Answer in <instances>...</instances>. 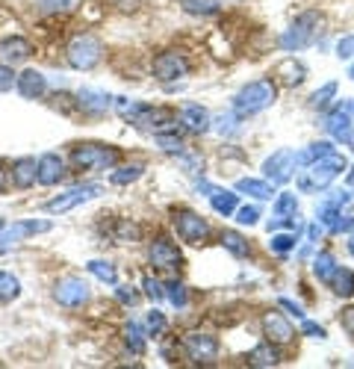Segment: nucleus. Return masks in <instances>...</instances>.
Wrapping results in <instances>:
<instances>
[{
	"label": "nucleus",
	"mask_w": 354,
	"mask_h": 369,
	"mask_svg": "<svg viewBox=\"0 0 354 369\" xmlns=\"http://www.w3.org/2000/svg\"><path fill=\"white\" fill-rule=\"evenodd\" d=\"M142 171H145V166H121V168H116L112 171V183H116V187H128V183H133V180H139L142 178Z\"/></svg>",
	"instance_id": "obj_35"
},
{
	"label": "nucleus",
	"mask_w": 354,
	"mask_h": 369,
	"mask_svg": "<svg viewBox=\"0 0 354 369\" xmlns=\"http://www.w3.org/2000/svg\"><path fill=\"white\" fill-rule=\"evenodd\" d=\"M15 86H18L21 97H27V101H39V97L47 92V77H45L42 71L27 68L21 77H15Z\"/></svg>",
	"instance_id": "obj_19"
},
{
	"label": "nucleus",
	"mask_w": 354,
	"mask_h": 369,
	"mask_svg": "<svg viewBox=\"0 0 354 369\" xmlns=\"http://www.w3.org/2000/svg\"><path fill=\"white\" fill-rule=\"evenodd\" d=\"M118 163V148L109 145H77L71 151V166L77 171H95V168H112Z\"/></svg>",
	"instance_id": "obj_4"
},
{
	"label": "nucleus",
	"mask_w": 354,
	"mask_h": 369,
	"mask_svg": "<svg viewBox=\"0 0 354 369\" xmlns=\"http://www.w3.org/2000/svg\"><path fill=\"white\" fill-rule=\"evenodd\" d=\"M118 299L124 304H136L139 301V292H133V287H118Z\"/></svg>",
	"instance_id": "obj_55"
},
{
	"label": "nucleus",
	"mask_w": 354,
	"mask_h": 369,
	"mask_svg": "<svg viewBox=\"0 0 354 369\" xmlns=\"http://www.w3.org/2000/svg\"><path fill=\"white\" fill-rule=\"evenodd\" d=\"M295 242H298V230H289V233H277V237H272L269 242V249L275 254H289L295 249Z\"/></svg>",
	"instance_id": "obj_38"
},
{
	"label": "nucleus",
	"mask_w": 354,
	"mask_h": 369,
	"mask_svg": "<svg viewBox=\"0 0 354 369\" xmlns=\"http://www.w3.org/2000/svg\"><path fill=\"white\" fill-rule=\"evenodd\" d=\"M12 86H15V74L9 65H0V92H9Z\"/></svg>",
	"instance_id": "obj_51"
},
{
	"label": "nucleus",
	"mask_w": 354,
	"mask_h": 369,
	"mask_svg": "<svg viewBox=\"0 0 354 369\" xmlns=\"http://www.w3.org/2000/svg\"><path fill=\"white\" fill-rule=\"evenodd\" d=\"M148 263L157 269V272H177L183 266V254L177 251V245L169 237H157L148 245Z\"/></svg>",
	"instance_id": "obj_8"
},
{
	"label": "nucleus",
	"mask_w": 354,
	"mask_h": 369,
	"mask_svg": "<svg viewBox=\"0 0 354 369\" xmlns=\"http://www.w3.org/2000/svg\"><path fill=\"white\" fill-rule=\"evenodd\" d=\"M183 352L189 354V361L198 366H213L219 361V340L213 334H201V331H192V334L183 337Z\"/></svg>",
	"instance_id": "obj_6"
},
{
	"label": "nucleus",
	"mask_w": 354,
	"mask_h": 369,
	"mask_svg": "<svg viewBox=\"0 0 354 369\" xmlns=\"http://www.w3.org/2000/svg\"><path fill=\"white\" fill-rule=\"evenodd\" d=\"M339 325H343L346 334H351V337H354V307H346V311L339 313Z\"/></svg>",
	"instance_id": "obj_52"
},
{
	"label": "nucleus",
	"mask_w": 354,
	"mask_h": 369,
	"mask_svg": "<svg viewBox=\"0 0 354 369\" xmlns=\"http://www.w3.org/2000/svg\"><path fill=\"white\" fill-rule=\"evenodd\" d=\"M6 187H9V175L3 171V166H0V195L6 192Z\"/></svg>",
	"instance_id": "obj_57"
},
{
	"label": "nucleus",
	"mask_w": 354,
	"mask_h": 369,
	"mask_svg": "<svg viewBox=\"0 0 354 369\" xmlns=\"http://www.w3.org/2000/svg\"><path fill=\"white\" fill-rule=\"evenodd\" d=\"M351 201L348 192H334L331 198H328L322 207H319V221H325V225H334V221L343 216V207Z\"/></svg>",
	"instance_id": "obj_25"
},
{
	"label": "nucleus",
	"mask_w": 354,
	"mask_h": 369,
	"mask_svg": "<svg viewBox=\"0 0 354 369\" xmlns=\"http://www.w3.org/2000/svg\"><path fill=\"white\" fill-rule=\"evenodd\" d=\"M142 287H145V295H148L151 301H162V299H166V287H162L160 281H154L151 275L142 281Z\"/></svg>",
	"instance_id": "obj_45"
},
{
	"label": "nucleus",
	"mask_w": 354,
	"mask_h": 369,
	"mask_svg": "<svg viewBox=\"0 0 354 369\" xmlns=\"http://www.w3.org/2000/svg\"><path fill=\"white\" fill-rule=\"evenodd\" d=\"M331 287L337 295H343V299H351L354 295V272L351 269H343V266H337V272H334V278H331Z\"/></svg>",
	"instance_id": "obj_30"
},
{
	"label": "nucleus",
	"mask_w": 354,
	"mask_h": 369,
	"mask_svg": "<svg viewBox=\"0 0 354 369\" xmlns=\"http://www.w3.org/2000/svg\"><path fill=\"white\" fill-rule=\"evenodd\" d=\"M343 168H346V159L334 151V154H328V157L316 159V163L301 168L298 178H295V187L301 192H307V195L322 192V189H328L337 180V175H343Z\"/></svg>",
	"instance_id": "obj_1"
},
{
	"label": "nucleus",
	"mask_w": 354,
	"mask_h": 369,
	"mask_svg": "<svg viewBox=\"0 0 354 369\" xmlns=\"http://www.w3.org/2000/svg\"><path fill=\"white\" fill-rule=\"evenodd\" d=\"M171 121H174V113H171V109L142 104V107H139V113L130 118V125H136L139 130H157V127H162V125H171Z\"/></svg>",
	"instance_id": "obj_17"
},
{
	"label": "nucleus",
	"mask_w": 354,
	"mask_h": 369,
	"mask_svg": "<svg viewBox=\"0 0 354 369\" xmlns=\"http://www.w3.org/2000/svg\"><path fill=\"white\" fill-rule=\"evenodd\" d=\"M54 299L62 307H80L88 301V284L83 278H62L54 290Z\"/></svg>",
	"instance_id": "obj_13"
},
{
	"label": "nucleus",
	"mask_w": 354,
	"mask_h": 369,
	"mask_svg": "<svg viewBox=\"0 0 354 369\" xmlns=\"http://www.w3.org/2000/svg\"><path fill=\"white\" fill-rule=\"evenodd\" d=\"M189 15H216L219 0H180Z\"/></svg>",
	"instance_id": "obj_36"
},
{
	"label": "nucleus",
	"mask_w": 354,
	"mask_h": 369,
	"mask_svg": "<svg viewBox=\"0 0 354 369\" xmlns=\"http://www.w3.org/2000/svg\"><path fill=\"white\" fill-rule=\"evenodd\" d=\"M260 328H263V337L269 340V343H277V346H284V343H293V337H295L293 322H289L284 313H277V311L263 313Z\"/></svg>",
	"instance_id": "obj_12"
},
{
	"label": "nucleus",
	"mask_w": 354,
	"mask_h": 369,
	"mask_svg": "<svg viewBox=\"0 0 354 369\" xmlns=\"http://www.w3.org/2000/svg\"><path fill=\"white\" fill-rule=\"evenodd\" d=\"M222 245H224V249L227 251H231L233 257H248V240L243 237V233H239V230H224L222 233Z\"/></svg>",
	"instance_id": "obj_33"
},
{
	"label": "nucleus",
	"mask_w": 354,
	"mask_h": 369,
	"mask_svg": "<svg viewBox=\"0 0 354 369\" xmlns=\"http://www.w3.org/2000/svg\"><path fill=\"white\" fill-rule=\"evenodd\" d=\"M319 233H322V225H310V228H307V240L316 242V240H319Z\"/></svg>",
	"instance_id": "obj_56"
},
{
	"label": "nucleus",
	"mask_w": 354,
	"mask_h": 369,
	"mask_svg": "<svg viewBox=\"0 0 354 369\" xmlns=\"http://www.w3.org/2000/svg\"><path fill=\"white\" fill-rule=\"evenodd\" d=\"M305 80H307V68H305V63H298L293 56L275 65V83L286 86V89H295V86H301Z\"/></svg>",
	"instance_id": "obj_18"
},
{
	"label": "nucleus",
	"mask_w": 354,
	"mask_h": 369,
	"mask_svg": "<svg viewBox=\"0 0 354 369\" xmlns=\"http://www.w3.org/2000/svg\"><path fill=\"white\" fill-rule=\"evenodd\" d=\"M295 210H298V198H295V192H281V195L275 198V216L286 219V216H295Z\"/></svg>",
	"instance_id": "obj_37"
},
{
	"label": "nucleus",
	"mask_w": 354,
	"mask_h": 369,
	"mask_svg": "<svg viewBox=\"0 0 354 369\" xmlns=\"http://www.w3.org/2000/svg\"><path fill=\"white\" fill-rule=\"evenodd\" d=\"M47 230H50V221H45V219H27V221H12V225H3V228H0V254L15 249L24 237L47 233Z\"/></svg>",
	"instance_id": "obj_9"
},
{
	"label": "nucleus",
	"mask_w": 354,
	"mask_h": 369,
	"mask_svg": "<svg viewBox=\"0 0 354 369\" xmlns=\"http://www.w3.org/2000/svg\"><path fill=\"white\" fill-rule=\"evenodd\" d=\"M109 240L116 242V245H124V242H136V240H139V228L133 225L130 219H118L116 225H112V230H109Z\"/></svg>",
	"instance_id": "obj_31"
},
{
	"label": "nucleus",
	"mask_w": 354,
	"mask_h": 369,
	"mask_svg": "<svg viewBox=\"0 0 354 369\" xmlns=\"http://www.w3.org/2000/svg\"><path fill=\"white\" fill-rule=\"evenodd\" d=\"M277 304H281V307H284V311H289V313H293V316H298V319H305V307H301V304H295L293 299H281V301H277Z\"/></svg>",
	"instance_id": "obj_53"
},
{
	"label": "nucleus",
	"mask_w": 354,
	"mask_h": 369,
	"mask_svg": "<svg viewBox=\"0 0 354 369\" xmlns=\"http://www.w3.org/2000/svg\"><path fill=\"white\" fill-rule=\"evenodd\" d=\"M177 157H180V166L189 175H201V171H204V159L201 157H186V154H177Z\"/></svg>",
	"instance_id": "obj_49"
},
{
	"label": "nucleus",
	"mask_w": 354,
	"mask_h": 369,
	"mask_svg": "<svg viewBox=\"0 0 354 369\" xmlns=\"http://www.w3.org/2000/svg\"><path fill=\"white\" fill-rule=\"evenodd\" d=\"M157 145H160V151H166V154H183L186 151V145H183V139L180 136H174V133H157V139H154Z\"/></svg>",
	"instance_id": "obj_39"
},
{
	"label": "nucleus",
	"mask_w": 354,
	"mask_h": 369,
	"mask_svg": "<svg viewBox=\"0 0 354 369\" xmlns=\"http://www.w3.org/2000/svg\"><path fill=\"white\" fill-rule=\"evenodd\" d=\"M351 228H354V216H339L334 225H331L334 233H343V230H351Z\"/></svg>",
	"instance_id": "obj_54"
},
{
	"label": "nucleus",
	"mask_w": 354,
	"mask_h": 369,
	"mask_svg": "<svg viewBox=\"0 0 354 369\" xmlns=\"http://www.w3.org/2000/svg\"><path fill=\"white\" fill-rule=\"evenodd\" d=\"M66 178V159L59 154H42L36 159V183L42 187H56Z\"/></svg>",
	"instance_id": "obj_14"
},
{
	"label": "nucleus",
	"mask_w": 354,
	"mask_h": 369,
	"mask_svg": "<svg viewBox=\"0 0 354 369\" xmlns=\"http://www.w3.org/2000/svg\"><path fill=\"white\" fill-rule=\"evenodd\" d=\"M319 27H322V18L319 12H301V15L289 24V30L281 36V47L284 51H305L316 42V36H319Z\"/></svg>",
	"instance_id": "obj_3"
},
{
	"label": "nucleus",
	"mask_w": 354,
	"mask_h": 369,
	"mask_svg": "<svg viewBox=\"0 0 354 369\" xmlns=\"http://www.w3.org/2000/svg\"><path fill=\"white\" fill-rule=\"evenodd\" d=\"M348 77H351V80H354V63H351V68H348Z\"/></svg>",
	"instance_id": "obj_59"
},
{
	"label": "nucleus",
	"mask_w": 354,
	"mask_h": 369,
	"mask_svg": "<svg viewBox=\"0 0 354 369\" xmlns=\"http://www.w3.org/2000/svg\"><path fill=\"white\" fill-rule=\"evenodd\" d=\"M145 325H148V331H151V337L166 334V316H162L160 311H151L148 319H145Z\"/></svg>",
	"instance_id": "obj_44"
},
{
	"label": "nucleus",
	"mask_w": 354,
	"mask_h": 369,
	"mask_svg": "<svg viewBox=\"0 0 354 369\" xmlns=\"http://www.w3.org/2000/svg\"><path fill=\"white\" fill-rule=\"evenodd\" d=\"M0 228H3V221H0Z\"/></svg>",
	"instance_id": "obj_60"
},
{
	"label": "nucleus",
	"mask_w": 354,
	"mask_h": 369,
	"mask_svg": "<svg viewBox=\"0 0 354 369\" xmlns=\"http://www.w3.org/2000/svg\"><path fill=\"white\" fill-rule=\"evenodd\" d=\"M124 334H128L124 340H128V349H130L133 354H142V352H145V334H142V325H139V322H130Z\"/></svg>",
	"instance_id": "obj_40"
},
{
	"label": "nucleus",
	"mask_w": 354,
	"mask_h": 369,
	"mask_svg": "<svg viewBox=\"0 0 354 369\" xmlns=\"http://www.w3.org/2000/svg\"><path fill=\"white\" fill-rule=\"evenodd\" d=\"M100 192H104V187H98V183L74 187V189H68V192L56 195V198H50V201L45 204V210H47V213H68V210H74V207H80V204H86V201L98 198Z\"/></svg>",
	"instance_id": "obj_10"
},
{
	"label": "nucleus",
	"mask_w": 354,
	"mask_h": 369,
	"mask_svg": "<svg viewBox=\"0 0 354 369\" xmlns=\"http://www.w3.org/2000/svg\"><path fill=\"white\" fill-rule=\"evenodd\" d=\"M236 192H245V195H254V198H260V201H269L275 195V183L257 180V178H243L236 183Z\"/></svg>",
	"instance_id": "obj_27"
},
{
	"label": "nucleus",
	"mask_w": 354,
	"mask_h": 369,
	"mask_svg": "<svg viewBox=\"0 0 354 369\" xmlns=\"http://www.w3.org/2000/svg\"><path fill=\"white\" fill-rule=\"evenodd\" d=\"M171 221H174L177 237H180L183 242H189V245H201V242H204V240L210 237L207 219H204V216H198L195 210H174Z\"/></svg>",
	"instance_id": "obj_7"
},
{
	"label": "nucleus",
	"mask_w": 354,
	"mask_h": 369,
	"mask_svg": "<svg viewBox=\"0 0 354 369\" xmlns=\"http://www.w3.org/2000/svg\"><path fill=\"white\" fill-rule=\"evenodd\" d=\"M348 254L354 257V228H351V233H348Z\"/></svg>",
	"instance_id": "obj_58"
},
{
	"label": "nucleus",
	"mask_w": 354,
	"mask_h": 369,
	"mask_svg": "<svg viewBox=\"0 0 354 369\" xmlns=\"http://www.w3.org/2000/svg\"><path fill=\"white\" fill-rule=\"evenodd\" d=\"M80 107L86 109V113H107L109 104H112V97L104 95V92H92V89H83L80 95Z\"/></svg>",
	"instance_id": "obj_29"
},
{
	"label": "nucleus",
	"mask_w": 354,
	"mask_h": 369,
	"mask_svg": "<svg viewBox=\"0 0 354 369\" xmlns=\"http://www.w3.org/2000/svg\"><path fill=\"white\" fill-rule=\"evenodd\" d=\"M293 151L289 148H281V151H275L269 159L263 163V171H266V178H269L272 183H286L289 178H293Z\"/></svg>",
	"instance_id": "obj_16"
},
{
	"label": "nucleus",
	"mask_w": 354,
	"mask_h": 369,
	"mask_svg": "<svg viewBox=\"0 0 354 369\" xmlns=\"http://www.w3.org/2000/svg\"><path fill=\"white\" fill-rule=\"evenodd\" d=\"M166 299L174 304V307H186V287L180 284V281H166Z\"/></svg>",
	"instance_id": "obj_42"
},
{
	"label": "nucleus",
	"mask_w": 354,
	"mask_h": 369,
	"mask_svg": "<svg viewBox=\"0 0 354 369\" xmlns=\"http://www.w3.org/2000/svg\"><path fill=\"white\" fill-rule=\"evenodd\" d=\"M139 107H142V104H139V101H130V97H116V109H118V116H121V118H128V121L139 113Z\"/></svg>",
	"instance_id": "obj_46"
},
{
	"label": "nucleus",
	"mask_w": 354,
	"mask_h": 369,
	"mask_svg": "<svg viewBox=\"0 0 354 369\" xmlns=\"http://www.w3.org/2000/svg\"><path fill=\"white\" fill-rule=\"evenodd\" d=\"M337 272V257L331 251H319L313 257V275L322 281V284H331V278Z\"/></svg>",
	"instance_id": "obj_28"
},
{
	"label": "nucleus",
	"mask_w": 354,
	"mask_h": 369,
	"mask_svg": "<svg viewBox=\"0 0 354 369\" xmlns=\"http://www.w3.org/2000/svg\"><path fill=\"white\" fill-rule=\"evenodd\" d=\"M180 125L189 130V133H207L210 125H213V118L204 107H198V104H189L180 109Z\"/></svg>",
	"instance_id": "obj_21"
},
{
	"label": "nucleus",
	"mask_w": 354,
	"mask_h": 369,
	"mask_svg": "<svg viewBox=\"0 0 354 369\" xmlns=\"http://www.w3.org/2000/svg\"><path fill=\"white\" fill-rule=\"evenodd\" d=\"M337 56L339 59H354V33L343 36V39L337 42Z\"/></svg>",
	"instance_id": "obj_48"
},
{
	"label": "nucleus",
	"mask_w": 354,
	"mask_h": 369,
	"mask_svg": "<svg viewBox=\"0 0 354 369\" xmlns=\"http://www.w3.org/2000/svg\"><path fill=\"white\" fill-rule=\"evenodd\" d=\"M198 189L207 192V198L213 204V210L219 216H231L236 213V204H239V195L231 192V189H219V187H210V183H198Z\"/></svg>",
	"instance_id": "obj_20"
},
{
	"label": "nucleus",
	"mask_w": 354,
	"mask_h": 369,
	"mask_svg": "<svg viewBox=\"0 0 354 369\" xmlns=\"http://www.w3.org/2000/svg\"><path fill=\"white\" fill-rule=\"evenodd\" d=\"M257 219H260V207L254 204H245V207H236V221L239 225H257Z\"/></svg>",
	"instance_id": "obj_43"
},
{
	"label": "nucleus",
	"mask_w": 354,
	"mask_h": 369,
	"mask_svg": "<svg viewBox=\"0 0 354 369\" xmlns=\"http://www.w3.org/2000/svg\"><path fill=\"white\" fill-rule=\"evenodd\" d=\"M88 275H95L98 281H104V284L109 287H116L118 284V272H116V266L107 263V260H88Z\"/></svg>",
	"instance_id": "obj_32"
},
{
	"label": "nucleus",
	"mask_w": 354,
	"mask_h": 369,
	"mask_svg": "<svg viewBox=\"0 0 354 369\" xmlns=\"http://www.w3.org/2000/svg\"><path fill=\"white\" fill-rule=\"evenodd\" d=\"M328 154H334V145L331 142H313V145L305 148V151H295L293 154V163H295V168H305V166L316 163V159H322Z\"/></svg>",
	"instance_id": "obj_26"
},
{
	"label": "nucleus",
	"mask_w": 354,
	"mask_h": 369,
	"mask_svg": "<svg viewBox=\"0 0 354 369\" xmlns=\"http://www.w3.org/2000/svg\"><path fill=\"white\" fill-rule=\"evenodd\" d=\"M277 97V89H275V80H254L243 86L233 97V113L239 118H248V116H257L263 109H269Z\"/></svg>",
	"instance_id": "obj_2"
},
{
	"label": "nucleus",
	"mask_w": 354,
	"mask_h": 369,
	"mask_svg": "<svg viewBox=\"0 0 354 369\" xmlns=\"http://www.w3.org/2000/svg\"><path fill=\"white\" fill-rule=\"evenodd\" d=\"M21 295V281L12 272H0V301H15Z\"/></svg>",
	"instance_id": "obj_34"
},
{
	"label": "nucleus",
	"mask_w": 354,
	"mask_h": 369,
	"mask_svg": "<svg viewBox=\"0 0 354 369\" xmlns=\"http://www.w3.org/2000/svg\"><path fill=\"white\" fill-rule=\"evenodd\" d=\"M68 65L77 68V71H92L98 63H100V54H104V47H100V42L95 39V36L88 33H80L74 36V39L68 42Z\"/></svg>",
	"instance_id": "obj_5"
},
{
	"label": "nucleus",
	"mask_w": 354,
	"mask_h": 369,
	"mask_svg": "<svg viewBox=\"0 0 354 369\" xmlns=\"http://www.w3.org/2000/svg\"><path fill=\"white\" fill-rule=\"evenodd\" d=\"M325 130L331 133L337 142H343L348 148H354V121H351V113L346 107H337L334 113H328L325 118Z\"/></svg>",
	"instance_id": "obj_15"
},
{
	"label": "nucleus",
	"mask_w": 354,
	"mask_h": 369,
	"mask_svg": "<svg viewBox=\"0 0 354 369\" xmlns=\"http://www.w3.org/2000/svg\"><path fill=\"white\" fill-rule=\"evenodd\" d=\"M12 183H15L18 189H30L36 183V159L33 157L15 159V166H12Z\"/></svg>",
	"instance_id": "obj_23"
},
{
	"label": "nucleus",
	"mask_w": 354,
	"mask_h": 369,
	"mask_svg": "<svg viewBox=\"0 0 354 369\" xmlns=\"http://www.w3.org/2000/svg\"><path fill=\"white\" fill-rule=\"evenodd\" d=\"M189 74V63H186V56L183 54H177V51H166V54H160L154 59V77L160 83H174V80H180Z\"/></svg>",
	"instance_id": "obj_11"
},
{
	"label": "nucleus",
	"mask_w": 354,
	"mask_h": 369,
	"mask_svg": "<svg viewBox=\"0 0 354 369\" xmlns=\"http://www.w3.org/2000/svg\"><path fill=\"white\" fill-rule=\"evenodd\" d=\"M42 12H68L71 9V0H39Z\"/></svg>",
	"instance_id": "obj_50"
},
{
	"label": "nucleus",
	"mask_w": 354,
	"mask_h": 369,
	"mask_svg": "<svg viewBox=\"0 0 354 369\" xmlns=\"http://www.w3.org/2000/svg\"><path fill=\"white\" fill-rule=\"evenodd\" d=\"M248 363L251 366H257V369H266V366H277L281 363V354H277V349H275V343H260V346H254L248 352Z\"/></svg>",
	"instance_id": "obj_24"
},
{
	"label": "nucleus",
	"mask_w": 354,
	"mask_h": 369,
	"mask_svg": "<svg viewBox=\"0 0 354 369\" xmlns=\"http://www.w3.org/2000/svg\"><path fill=\"white\" fill-rule=\"evenodd\" d=\"M301 334H307V337H316V340H325L328 337V331L322 328V325H316L313 319H301Z\"/></svg>",
	"instance_id": "obj_47"
},
{
	"label": "nucleus",
	"mask_w": 354,
	"mask_h": 369,
	"mask_svg": "<svg viewBox=\"0 0 354 369\" xmlns=\"http://www.w3.org/2000/svg\"><path fill=\"white\" fill-rule=\"evenodd\" d=\"M334 97H337V83L331 80V83H325V86H322V89H316V92H313V97H310V104H313L316 109H325L328 104H331V101H334Z\"/></svg>",
	"instance_id": "obj_41"
},
{
	"label": "nucleus",
	"mask_w": 354,
	"mask_h": 369,
	"mask_svg": "<svg viewBox=\"0 0 354 369\" xmlns=\"http://www.w3.org/2000/svg\"><path fill=\"white\" fill-rule=\"evenodd\" d=\"M30 54H33V45L27 39H21V36H12V39L0 42V56H3L6 63H12V65H15V63H27Z\"/></svg>",
	"instance_id": "obj_22"
}]
</instances>
